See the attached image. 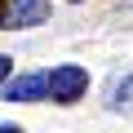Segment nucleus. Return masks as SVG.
<instances>
[{
	"label": "nucleus",
	"instance_id": "0eeeda50",
	"mask_svg": "<svg viewBox=\"0 0 133 133\" xmlns=\"http://www.w3.org/2000/svg\"><path fill=\"white\" fill-rule=\"evenodd\" d=\"M66 5H80V0H66Z\"/></svg>",
	"mask_w": 133,
	"mask_h": 133
},
{
	"label": "nucleus",
	"instance_id": "423d86ee",
	"mask_svg": "<svg viewBox=\"0 0 133 133\" xmlns=\"http://www.w3.org/2000/svg\"><path fill=\"white\" fill-rule=\"evenodd\" d=\"M0 133H22V129H14V124H0Z\"/></svg>",
	"mask_w": 133,
	"mask_h": 133
},
{
	"label": "nucleus",
	"instance_id": "6e6552de",
	"mask_svg": "<svg viewBox=\"0 0 133 133\" xmlns=\"http://www.w3.org/2000/svg\"><path fill=\"white\" fill-rule=\"evenodd\" d=\"M0 22H5V9H0Z\"/></svg>",
	"mask_w": 133,
	"mask_h": 133
},
{
	"label": "nucleus",
	"instance_id": "39448f33",
	"mask_svg": "<svg viewBox=\"0 0 133 133\" xmlns=\"http://www.w3.org/2000/svg\"><path fill=\"white\" fill-rule=\"evenodd\" d=\"M9 71H14V58H9V53H0V84L9 80Z\"/></svg>",
	"mask_w": 133,
	"mask_h": 133
},
{
	"label": "nucleus",
	"instance_id": "7ed1b4c3",
	"mask_svg": "<svg viewBox=\"0 0 133 133\" xmlns=\"http://www.w3.org/2000/svg\"><path fill=\"white\" fill-rule=\"evenodd\" d=\"M44 18H49V0H9L5 22H0V27H9V31H27V27H40Z\"/></svg>",
	"mask_w": 133,
	"mask_h": 133
},
{
	"label": "nucleus",
	"instance_id": "20e7f679",
	"mask_svg": "<svg viewBox=\"0 0 133 133\" xmlns=\"http://www.w3.org/2000/svg\"><path fill=\"white\" fill-rule=\"evenodd\" d=\"M107 111H133V71L111 89V98H107Z\"/></svg>",
	"mask_w": 133,
	"mask_h": 133
},
{
	"label": "nucleus",
	"instance_id": "f03ea898",
	"mask_svg": "<svg viewBox=\"0 0 133 133\" xmlns=\"http://www.w3.org/2000/svg\"><path fill=\"white\" fill-rule=\"evenodd\" d=\"M5 98L9 102H40V98H49V71H22V76L5 80Z\"/></svg>",
	"mask_w": 133,
	"mask_h": 133
},
{
	"label": "nucleus",
	"instance_id": "f257e3e1",
	"mask_svg": "<svg viewBox=\"0 0 133 133\" xmlns=\"http://www.w3.org/2000/svg\"><path fill=\"white\" fill-rule=\"evenodd\" d=\"M84 89H89V71H84L80 62H62V66H53V71H49V98L62 102V107L80 102Z\"/></svg>",
	"mask_w": 133,
	"mask_h": 133
}]
</instances>
